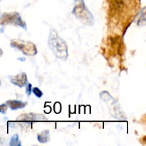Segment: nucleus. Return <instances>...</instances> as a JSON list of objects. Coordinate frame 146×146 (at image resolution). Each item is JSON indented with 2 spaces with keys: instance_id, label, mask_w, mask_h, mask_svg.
Returning <instances> with one entry per match:
<instances>
[{
  "instance_id": "obj_15",
  "label": "nucleus",
  "mask_w": 146,
  "mask_h": 146,
  "mask_svg": "<svg viewBox=\"0 0 146 146\" xmlns=\"http://www.w3.org/2000/svg\"><path fill=\"white\" fill-rule=\"evenodd\" d=\"M18 60H21V61H25V58H24V57H21V58H17Z\"/></svg>"
},
{
  "instance_id": "obj_13",
  "label": "nucleus",
  "mask_w": 146,
  "mask_h": 146,
  "mask_svg": "<svg viewBox=\"0 0 146 146\" xmlns=\"http://www.w3.org/2000/svg\"><path fill=\"white\" fill-rule=\"evenodd\" d=\"M26 87V94L28 96H29L31 94V90H32V85L30 83H27V85L25 86Z\"/></svg>"
},
{
  "instance_id": "obj_8",
  "label": "nucleus",
  "mask_w": 146,
  "mask_h": 146,
  "mask_svg": "<svg viewBox=\"0 0 146 146\" xmlns=\"http://www.w3.org/2000/svg\"><path fill=\"white\" fill-rule=\"evenodd\" d=\"M7 107L11 111H17L19 109H23L27 106V101H20V100H8L5 103Z\"/></svg>"
},
{
  "instance_id": "obj_2",
  "label": "nucleus",
  "mask_w": 146,
  "mask_h": 146,
  "mask_svg": "<svg viewBox=\"0 0 146 146\" xmlns=\"http://www.w3.org/2000/svg\"><path fill=\"white\" fill-rule=\"evenodd\" d=\"M71 13L86 25L92 26L95 22V18L86 5L84 0H75Z\"/></svg>"
},
{
  "instance_id": "obj_5",
  "label": "nucleus",
  "mask_w": 146,
  "mask_h": 146,
  "mask_svg": "<svg viewBox=\"0 0 146 146\" xmlns=\"http://www.w3.org/2000/svg\"><path fill=\"white\" fill-rule=\"evenodd\" d=\"M100 97L101 99L104 100V102H106L109 106V108H112V110H111V113L115 118L123 119L125 118L123 113L122 111H121V108L119 107L118 102L111 96V94L108 91H102L100 93Z\"/></svg>"
},
{
  "instance_id": "obj_12",
  "label": "nucleus",
  "mask_w": 146,
  "mask_h": 146,
  "mask_svg": "<svg viewBox=\"0 0 146 146\" xmlns=\"http://www.w3.org/2000/svg\"><path fill=\"white\" fill-rule=\"evenodd\" d=\"M31 93H33L34 95L38 98H41L44 95V93L38 87H33L32 90H31Z\"/></svg>"
},
{
  "instance_id": "obj_7",
  "label": "nucleus",
  "mask_w": 146,
  "mask_h": 146,
  "mask_svg": "<svg viewBox=\"0 0 146 146\" xmlns=\"http://www.w3.org/2000/svg\"><path fill=\"white\" fill-rule=\"evenodd\" d=\"M46 119L47 118H46L45 115H42V114L30 113L23 114V115H19V116L17 118V120L18 121H21V122L31 123L32 122V121H43V120H46Z\"/></svg>"
},
{
  "instance_id": "obj_17",
  "label": "nucleus",
  "mask_w": 146,
  "mask_h": 146,
  "mask_svg": "<svg viewBox=\"0 0 146 146\" xmlns=\"http://www.w3.org/2000/svg\"><path fill=\"white\" fill-rule=\"evenodd\" d=\"M1 80H0V86H1Z\"/></svg>"
},
{
  "instance_id": "obj_10",
  "label": "nucleus",
  "mask_w": 146,
  "mask_h": 146,
  "mask_svg": "<svg viewBox=\"0 0 146 146\" xmlns=\"http://www.w3.org/2000/svg\"><path fill=\"white\" fill-rule=\"evenodd\" d=\"M21 142L19 139V136L18 134H14L11 136L10 139L9 145L10 146H21Z\"/></svg>"
},
{
  "instance_id": "obj_1",
  "label": "nucleus",
  "mask_w": 146,
  "mask_h": 146,
  "mask_svg": "<svg viewBox=\"0 0 146 146\" xmlns=\"http://www.w3.org/2000/svg\"><path fill=\"white\" fill-rule=\"evenodd\" d=\"M48 46L55 56L62 61H66L68 57V47L66 41L58 36L56 30L51 29L48 38Z\"/></svg>"
},
{
  "instance_id": "obj_6",
  "label": "nucleus",
  "mask_w": 146,
  "mask_h": 146,
  "mask_svg": "<svg viewBox=\"0 0 146 146\" xmlns=\"http://www.w3.org/2000/svg\"><path fill=\"white\" fill-rule=\"evenodd\" d=\"M8 78L13 85L17 86L19 88H23L28 83L27 75L25 72L19 73L14 76H8Z\"/></svg>"
},
{
  "instance_id": "obj_16",
  "label": "nucleus",
  "mask_w": 146,
  "mask_h": 146,
  "mask_svg": "<svg viewBox=\"0 0 146 146\" xmlns=\"http://www.w3.org/2000/svg\"><path fill=\"white\" fill-rule=\"evenodd\" d=\"M2 54H3V51L1 50V48H0V57L2 56Z\"/></svg>"
},
{
  "instance_id": "obj_14",
  "label": "nucleus",
  "mask_w": 146,
  "mask_h": 146,
  "mask_svg": "<svg viewBox=\"0 0 146 146\" xmlns=\"http://www.w3.org/2000/svg\"><path fill=\"white\" fill-rule=\"evenodd\" d=\"M7 109H8V107H7V104H0V113L6 114L7 113Z\"/></svg>"
},
{
  "instance_id": "obj_3",
  "label": "nucleus",
  "mask_w": 146,
  "mask_h": 146,
  "mask_svg": "<svg viewBox=\"0 0 146 146\" xmlns=\"http://www.w3.org/2000/svg\"><path fill=\"white\" fill-rule=\"evenodd\" d=\"M10 46L12 48L21 51L22 54L25 56H34L38 53V50L35 44L29 41H24L20 38H14L11 41Z\"/></svg>"
},
{
  "instance_id": "obj_9",
  "label": "nucleus",
  "mask_w": 146,
  "mask_h": 146,
  "mask_svg": "<svg viewBox=\"0 0 146 146\" xmlns=\"http://www.w3.org/2000/svg\"><path fill=\"white\" fill-rule=\"evenodd\" d=\"M37 140L40 143H46L50 141V131L49 130H44L37 134Z\"/></svg>"
},
{
  "instance_id": "obj_11",
  "label": "nucleus",
  "mask_w": 146,
  "mask_h": 146,
  "mask_svg": "<svg viewBox=\"0 0 146 146\" xmlns=\"http://www.w3.org/2000/svg\"><path fill=\"white\" fill-rule=\"evenodd\" d=\"M145 8H143L142 10V12L141 13V15L139 20L138 21V26H145Z\"/></svg>"
},
{
  "instance_id": "obj_4",
  "label": "nucleus",
  "mask_w": 146,
  "mask_h": 146,
  "mask_svg": "<svg viewBox=\"0 0 146 146\" xmlns=\"http://www.w3.org/2000/svg\"><path fill=\"white\" fill-rule=\"evenodd\" d=\"M0 24L2 26L14 25L16 27H21L27 30V27L25 21L22 19L21 15L17 11L12 12H5L1 14L0 17Z\"/></svg>"
}]
</instances>
